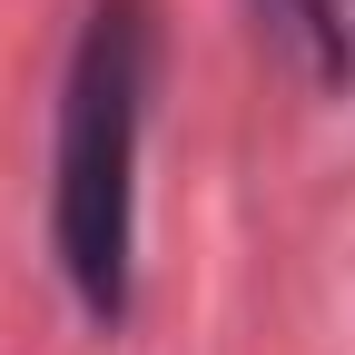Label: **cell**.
<instances>
[{"instance_id": "cell-1", "label": "cell", "mask_w": 355, "mask_h": 355, "mask_svg": "<svg viewBox=\"0 0 355 355\" xmlns=\"http://www.w3.org/2000/svg\"><path fill=\"white\" fill-rule=\"evenodd\" d=\"M158 79V10L148 0H89L79 50L60 79V158H50V247L89 306V326H128L139 286V139Z\"/></svg>"}, {"instance_id": "cell-2", "label": "cell", "mask_w": 355, "mask_h": 355, "mask_svg": "<svg viewBox=\"0 0 355 355\" xmlns=\"http://www.w3.org/2000/svg\"><path fill=\"white\" fill-rule=\"evenodd\" d=\"M286 30H306V40H316V60H326V69H345V30H336V0H286Z\"/></svg>"}]
</instances>
